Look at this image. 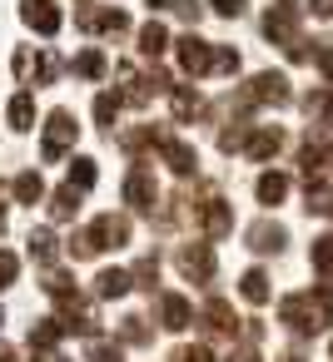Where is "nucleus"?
I'll return each mask as SVG.
<instances>
[{
    "label": "nucleus",
    "instance_id": "5701e85b",
    "mask_svg": "<svg viewBox=\"0 0 333 362\" xmlns=\"http://www.w3.org/2000/svg\"><path fill=\"white\" fill-rule=\"evenodd\" d=\"M169 50V30L159 25V21H149V25H140V55H149V60H159Z\"/></svg>",
    "mask_w": 333,
    "mask_h": 362
},
{
    "label": "nucleus",
    "instance_id": "c85d7f7f",
    "mask_svg": "<svg viewBox=\"0 0 333 362\" xmlns=\"http://www.w3.org/2000/svg\"><path fill=\"white\" fill-rule=\"evenodd\" d=\"M60 332H65V327H60V317H40V322L30 327V347H55V342H60Z\"/></svg>",
    "mask_w": 333,
    "mask_h": 362
},
{
    "label": "nucleus",
    "instance_id": "8fccbe9b",
    "mask_svg": "<svg viewBox=\"0 0 333 362\" xmlns=\"http://www.w3.org/2000/svg\"><path fill=\"white\" fill-rule=\"evenodd\" d=\"M323 174H333V144H323Z\"/></svg>",
    "mask_w": 333,
    "mask_h": 362
},
{
    "label": "nucleus",
    "instance_id": "c9c22d12",
    "mask_svg": "<svg viewBox=\"0 0 333 362\" xmlns=\"http://www.w3.org/2000/svg\"><path fill=\"white\" fill-rule=\"evenodd\" d=\"M308 115H323V124L333 129V90H318V95H308Z\"/></svg>",
    "mask_w": 333,
    "mask_h": 362
},
{
    "label": "nucleus",
    "instance_id": "e433bc0d",
    "mask_svg": "<svg viewBox=\"0 0 333 362\" xmlns=\"http://www.w3.org/2000/svg\"><path fill=\"white\" fill-rule=\"evenodd\" d=\"M154 278H159V258L149 253V258L135 263V283H140V288H154Z\"/></svg>",
    "mask_w": 333,
    "mask_h": 362
},
{
    "label": "nucleus",
    "instance_id": "9b49d317",
    "mask_svg": "<svg viewBox=\"0 0 333 362\" xmlns=\"http://www.w3.org/2000/svg\"><path fill=\"white\" fill-rule=\"evenodd\" d=\"M154 199H159L154 174H149V169H130V179H125V204L140 209V214H154Z\"/></svg>",
    "mask_w": 333,
    "mask_h": 362
},
{
    "label": "nucleus",
    "instance_id": "7ed1b4c3",
    "mask_svg": "<svg viewBox=\"0 0 333 362\" xmlns=\"http://www.w3.org/2000/svg\"><path fill=\"white\" fill-rule=\"evenodd\" d=\"M264 35H269L273 45H283V55H288L293 65L308 60V45H303V35H298V25H293V6H273V11L264 16Z\"/></svg>",
    "mask_w": 333,
    "mask_h": 362
},
{
    "label": "nucleus",
    "instance_id": "39448f33",
    "mask_svg": "<svg viewBox=\"0 0 333 362\" xmlns=\"http://www.w3.org/2000/svg\"><path fill=\"white\" fill-rule=\"evenodd\" d=\"M115 75L125 80V105H149L154 95L174 90V85H169V75H159V70H154V75H140L135 65H115Z\"/></svg>",
    "mask_w": 333,
    "mask_h": 362
},
{
    "label": "nucleus",
    "instance_id": "f704fd0d",
    "mask_svg": "<svg viewBox=\"0 0 333 362\" xmlns=\"http://www.w3.org/2000/svg\"><path fill=\"white\" fill-rule=\"evenodd\" d=\"M214 75H239V50L214 45Z\"/></svg>",
    "mask_w": 333,
    "mask_h": 362
},
{
    "label": "nucleus",
    "instance_id": "20e7f679",
    "mask_svg": "<svg viewBox=\"0 0 333 362\" xmlns=\"http://www.w3.org/2000/svg\"><path fill=\"white\" fill-rule=\"evenodd\" d=\"M75 139H80L75 115H70V110H50V119H45V139H40V159H45V164L65 159V154L75 149Z\"/></svg>",
    "mask_w": 333,
    "mask_h": 362
},
{
    "label": "nucleus",
    "instance_id": "603ef678",
    "mask_svg": "<svg viewBox=\"0 0 333 362\" xmlns=\"http://www.w3.org/2000/svg\"><path fill=\"white\" fill-rule=\"evenodd\" d=\"M149 6H154V11H174V6H179V0H149Z\"/></svg>",
    "mask_w": 333,
    "mask_h": 362
},
{
    "label": "nucleus",
    "instance_id": "dca6fc26",
    "mask_svg": "<svg viewBox=\"0 0 333 362\" xmlns=\"http://www.w3.org/2000/svg\"><path fill=\"white\" fill-rule=\"evenodd\" d=\"M159 322H164L169 332H184V327L194 322L189 298H179V293H159Z\"/></svg>",
    "mask_w": 333,
    "mask_h": 362
},
{
    "label": "nucleus",
    "instance_id": "f8f14e48",
    "mask_svg": "<svg viewBox=\"0 0 333 362\" xmlns=\"http://www.w3.org/2000/svg\"><path fill=\"white\" fill-rule=\"evenodd\" d=\"M75 25H80V30H105V35H125V30H130V16H125V11L80 6V11H75Z\"/></svg>",
    "mask_w": 333,
    "mask_h": 362
},
{
    "label": "nucleus",
    "instance_id": "09e8293b",
    "mask_svg": "<svg viewBox=\"0 0 333 362\" xmlns=\"http://www.w3.org/2000/svg\"><path fill=\"white\" fill-rule=\"evenodd\" d=\"M0 362H21V357H16V347H11V342H0Z\"/></svg>",
    "mask_w": 333,
    "mask_h": 362
},
{
    "label": "nucleus",
    "instance_id": "c03bdc74",
    "mask_svg": "<svg viewBox=\"0 0 333 362\" xmlns=\"http://www.w3.org/2000/svg\"><path fill=\"white\" fill-rule=\"evenodd\" d=\"M313 60H318V70H323V80L333 85V45H318V50H313Z\"/></svg>",
    "mask_w": 333,
    "mask_h": 362
},
{
    "label": "nucleus",
    "instance_id": "f03ea898",
    "mask_svg": "<svg viewBox=\"0 0 333 362\" xmlns=\"http://www.w3.org/2000/svg\"><path fill=\"white\" fill-rule=\"evenodd\" d=\"M125 243H130V218L125 214H100L90 228H80L70 238V253L80 263V258H95V253H110V248H125Z\"/></svg>",
    "mask_w": 333,
    "mask_h": 362
},
{
    "label": "nucleus",
    "instance_id": "79ce46f5",
    "mask_svg": "<svg viewBox=\"0 0 333 362\" xmlns=\"http://www.w3.org/2000/svg\"><path fill=\"white\" fill-rule=\"evenodd\" d=\"M55 75H60V60H55V55H40V75H35V85H50Z\"/></svg>",
    "mask_w": 333,
    "mask_h": 362
},
{
    "label": "nucleus",
    "instance_id": "412c9836",
    "mask_svg": "<svg viewBox=\"0 0 333 362\" xmlns=\"http://www.w3.org/2000/svg\"><path fill=\"white\" fill-rule=\"evenodd\" d=\"M254 194H259V204H283V199H288V174H278V169L259 174Z\"/></svg>",
    "mask_w": 333,
    "mask_h": 362
},
{
    "label": "nucleus",
    "instance_id": "ea45409f",
    "mask_svg": "<svg viewBox=\"0 0 333 362\" xmlns=\"http://www.w3.org/2000/svg\"><path fill=\"white\" fill-rule=\"evenodd\" d=\"M209 6H214V16H224V21H239L249 0H209Z\"/></svg>",
    "mask_w": 333,
    "mask_h": 362
},
{
    "label": "nucleus",
    "instance_id": "1a4fd4ad",
    "mask_svg": "<svg viewBox=\"0 0 333 362\" xmlns=\"http://www.w3.org/2000/svg\"><path fill=\"white\" fill-rule=\"evenodd\" d=\"M60 327H65V332H85V337H95V332H100V317H95V308L75 293V298H60Z\"/></svg>",
    "mask_w": 333,
    "mask_h": 362
},
{
    "label": "nucleus",
    "instance_id": "f257e3e1",
    "mask_svg": "<svg viewBox=\"0 0 333 362\" xmlns=\"http://www.w3.org/2000/svg\"><path fill=\"white\" fill-rule=\"evenodd\" d=\"M278 322L298 337H313L333 322V303H328V293H288L278 303Z\"/></svg>",
    "mask_w": 333,
    "mask_h": 362
},
{
    "label": "nucleus",
    "instance_id": "cd10ccee",
    "mask_svg": "<svg viewBox=\"0 0 333 362\" xmlns=\"http://www.w3.org/2000/svg\"><path fill=\"white\" fill-rule=\"evenodd\" d=\"M204 110V100H199V90L194 85H174V119L184 124V119H194Z\"/></svg>",
    "mask_w": 333,
    "mask_h": 362
},
{
    "label": "nucleus",
    "instance_id": "de8ad7c7",
    "mask_svg": "<svg viewBox=\"0 0 333 362\" xmlns=\"http://www.w3.org/2000/svg\"><path fill=\"white\" fill-rule=\"evenodd\" d=\"M229 362H259V352H254V347H239V352H234Z\"/></svg>",
    "mask_w": 333,
    "mask_h": 362
},
{
    "label": "nucleus",
    "instance_id": "ddd939ff",
    "mask_svg": "<svg viewBox=\"0 0 333 362\" xmlns=\"http://www.w3.org/2000/svg\"><path fill=\"white\" fill-rule=\"evenodd\" d=\"M244 238H249V248H254V253H278V248L288 243V228H283V223H273V218H259V223H249V233H244Z\"/></svg>",
    "mask_w": 333,
    "mask_h": 362
},
{
    "label": "nucleus",
    "instance_id": "4c0bfd02",
    "mask_svg": "<svg viewBox=\"0 0 333 362\" xmlns=\"http://www.w3.org/2000/svg\"><path fill=\"white\" fill-rule=\"evenodd\" d=\"M16 273H21V258H16L11 248H0V288H11V283H16Z\"/></svg>",
    "mask_w": 333,
    "mask_h": 362
},
{
    "label": "nucleus",
    "instance_id": "393cba45",
    "mask_svg": "<svg viewBox=\"0 0 333 362\" xmlns=\"http://www.w3.org/2000/svg\"><path fill=\"white\" fill-rule=\"evenodd\" d=\"M6 115H11V129H35V95H30V90H21V95L11 100V110H6Z\"/></svg>",
    "mask_w": 333,
    "mask_h": 362
},
{
    "label": "nucleus",
    "instance_id": "6e6552de",
    "mask_svg": "<svg viewBox=\"0 0 333 362\" xmlns=\"http://www.w3.org/2000/svg\"><path fill=\"white\" fill-rule=\"evenodd\" d=\"M174 263H179V273H184L189 283H209V278H214V248H209V243H184V248L174 253Z\"/></svg>",
    "mask_w": 333,
    "mask_h": 362
},
{
    "label": "nucleus",
    "instance_id": "9d476101",
    "mask_svg": "<svg viewBox=\"0 0 333 362\" xmlns=\"http://www.w3.org/2000/svg\"><path fill=\"white\" fill-rule=\"evenodd\" d=\"M21 21L30 30H40V35H60V25H65V16H60L55 0H21Z\"/></svg>",
    "mask_w": 333,
    "mask_h": 362
},
{
    "label": "nucleus",
    "instance_id": "a18cd8bd",
    "mask_svg": "<svg viewBox=\"0 0 333 362\" xmlns=\"http://www.w3.org/2000/svg\"><path fill=\"white\" fill-rule=\"evenodd\" d=\"M308 6H313L318 21H333V0H308Z\"/></svg>",
    "mask_w": 333,
    "mask_h": 362
},
{
    "label": "nucleus",
    "instance_id": "aec40b11",
    "mask_svg": "<svg viewBox=\"0 0 333 362\" xmlns=\"http://www.w3.org/2000/svg\"><path fill=\"white\" fill-rule=\"evenodd\" d=\"M130 288H135V273H125V268H100V278H95L100 298H125Z\"/></svg>",
    "mask_w": 333,
    "mask_h": 362
},
{
    "label": "nucleus",
    "instance_id": "a211bd4d",
    "mask_svg": "<svg viewBox=\"0 0 333 362\" xmlns=\"http://www.w3.org/2000/svg\"><path fill=\"white\" fill-rule=\"evenodd\" d=\"M199 317H204V327H209V332H219V337H234V327H239V317H234V308H229L224 298H209Z\"/></svg>",
    "mask_w": 333,
    "mask_h": 362
},
{
    "label": "nucleus",
    "instance_id": "7c9ffc66",
    "mask_svg": "<svg viewBox=\"0 0 333 362\" xmlns=\"http://www.w3.org/2000/svg\"><path fill=\"white\" fill-rule=\"evenodd\" d=\"M95 179H100V169H95V159H75L70 164V184L85 194V189H95Z\"/></svg>",
    "mask_w": 333,
    "mask_h": 362
},
{
    "label": "nucleus",
    "instance_id": "f3484780",
    "mask_svg": "<svg viewBox=\"0 0 333 362\" xmlns=\"http://www.w3.org/2000/svg\"><path fill=\"white\" fill-rule=\"evenodd\" d=\"M278 149H283V129H273V124L254 129V134H249V144H244V154H249V159H259V164H264V159H273Z\"/></svg>",
    "mask_w": 333,
    "mask_h": 362
},
{
    "label": "nucleus",
    "instance_id": "0eeeda50",
    "mask_svg": "<svg viewBox=\"0 0 333 362\" xmlns=\"http://www.w3.org/2000/svg\"><path fill=\"white\" fill-rule=\"evenodd\" d=\"M174 55H179V70H184V75H194V80L214 70V45H209V40H199L194 30L174 40Z\"/></svg>",
    "mask_w": 333,
    "mask_h": 362
},
{
    "label": "nucleus",
    "instance_id": "a878e982",
    "mask_svg": "<svg viewBox=\"0 0 333 362\" xmlns=\"http://www.w3.org/2000/svg\"><path fill=\"white\" fill-rule=\"evenodd\" d=\"M11 194H16L21 204H40V199H45V179H40L35 169H26V174H16V184H11Z\"/></svg>",
    "mask_w": 333,
    "mask_h": 362
},
{
    "label": "nucleus",
    "instance_id": "b1692460",
    "mask_svg": "<svg viewBox=\"0 0 333 362\" xmlns=\"http://www.w3.org/2000/svg\"><path fill=\"white\" fill-rule=\"evenodd\" d=\"M75 214H80V189H75V184H60V189L50 194V218L65 223V218H75Z\"/></svg>",
    "mask_w": 333,
    "mask_h": 362
},
{
    "label": "nucleus",
    "instance_id": "864d4df0",
    "mask_svg": "<svg viewBox=\"0 0 333 362\" xmlns=\"http://www.w3.org/2000/svg\"><path fill=\"white\" fill-rule=\"evenodd\" d=\"M283 362H303V357H298V352H288V357H283Z\"/></svg>",
    "mask_w": 333,
    "mask_h": 362
},
{
    "label": "nucleus",
    "instance_id": "c756f323",
    "mask_svg": "<svg viewBox=\"0 0 333 362\" xmlns=\"http://www.w3.org/2000/svg\"><path fill=\"white\" fill-rule=\"evenodd\" d=\"M105 70H110V65H105V55H100V50H85V55L75 60V75H80V80H100Z\"/></svg>",
    "mask_w": 333,
    "mask_h": 362
},
{
    "label": "nucleus",
    "instance_id": "2f4dec72",
    "mask_svg": "<svg viewBox=\"0 0 333 362\" xmlns=\"http://www.w3.org/2000/svg\"><path fill=\"white\" fill-rule=\"evenodd\" d=\"M85 357H90V362H125V352H120V347H115L110 337H90Z\"/></svg>",
    "mask_w": 333,
    "mask_h": 362
},
{
    "label": "nucleus",
    "instance_id": "58836bf2",
    "mask_svg": "<svg viewBox=\"0 0 333 362\" xmlns=\"http://www.w3.org/2000/svg\"><path fill=\"white\" fill-rule=\"evenodd\" d=\"M16 75H21V80H26V85H30V80H35V75H40V60H35V55H30V50H16Z\"/></svg>",
    "mask_w": 333,
    "mask_h": 362
},
{
    "label": "nucleus",
    "instance_id": "72a5a7b5",
    "mask_svg": "<svg viewBox=\"0 0 333 362\" xmlns=\"http://www.w3.org/2000/svg\"><path fill=\"white\" fill-rule=\"evenodd\" d=\"M45 293H50V298L60 303V298H75L80 288H75V278H70V273H60V268H55V273L45 278Z\"/></svg>",
    "mask_w": 333,
    "mask_h": 362
},
{
    "label": "nucleus",
    "instance_id": "3c124183",
    "mask_svg": "<svg viewBox=\"0 0 333 362\" xmlns=\"http://www.w3.org/2000/svg\"><path fill=\"white\" fill-rule=\"evenodd\" d=\"M0 233H6V184H0Z\"/></svg>",
    "mask_w": 333,
    "mask_h": 362
},
{
    "label": "nucleus",
    "instance_id": "2eb2a0df",
    "mask_svg": "<svg viewBox=\"0 0 333 362\" xmlns=\"http://www.w3.org/2000/svg\"><path fill=\"white\" fill-rule=\"evenodd\" d=\"M199 228H204V238H224V233L234 228L229 204H224V199H204V209H199Z\"/></svg>",
    "mask_w": 333,
    "mask_h": 362
},
{
    "label": "nucleus",
    "instance_id": "4be33fe9",
    "mask_svg": "<svg viewBox=\"0 0 333 362\" xmlns=\"http://www.w3.org/2000/svg\"><path fill=\"white\" fill-rule=\"evenodd\" d=\"M303 209L308 214H323V218H333V184L328 179H308V189H303Z\"/></svg>",
    "mask_w": 333,
    "mask_h": 362
},
{
    "label": "nucleus",
    "instance_id": "423d86ee",
    "mask_svg": "<svg viewBox=\"0 0 333 362\" xmlns=\"http://www.w3.org/2000/svg\"><path fill=\"white\" fill-rule=\"evenodd\" d=\"M293 100V90H288V80L283 75H273V70H264V75H254L249 85H244V95H239V105L249 110V105H288Z\"/></svg>",
    "mask_w": 333,
    "mask_h": 362
},
{
    "label": "nucleus",
    "instance_id": "bb28decb",
    "mask_svg": "<svg viewBox=\"0 0 333 362\" xmlns=\"http://www.w3.org/2000/svg\"><path fill=\"white\" fill-rule=\"evenodd\" d=\"M239 293H244L254 308H259V303H269V293H273V288H269V273H264V268H249V273L239 278Z\"/></svg>",
    "mask_w": 333,
    "mask_h": 362
},
{
    "label": "nucleus",
    "instance_id": "a19ab883",
    "mask_svg": "<svg viewBox=\"0 0 333 362\" xmlns=\"http://www.w3.org/2000/svg\"><path fill=\"white\" fill-rule=\"evenodd\" d=\"M125 342H149V327H145V317H125Z\"/></svg>",
    "mask_w": 333,
    "mask_h": 362
},
{
    "label": "nucleus",
    "instance_id": "473e14b6",
    "mask_svg": "<svg viewBox=\"0 0 333 362\" xmlns=\"http://www.w3.org/2000/svg\"><path fill=\"white\" fill-rule=\"evenodd\" d=\"M120 105H125V95H110V90H105V95L95 100V119L110 129V124H115V115H120Z\"/></svg>",
    "mask_w": 333,
    "mask_h": 362
},
{
    "label": "nucleus",
    "instance_id": "4468645a",
    "mask_svg": "<svg viewBox=\"0 0 333 362\" xmlns=\"http://www.w3.org/2000/svg\"><path fill=\"white\" fill-rule=\"evenodd\" d=\"M159 154H164V164H169L179 179H189V174L199 169V154H194V144H184V139H174V134H164Z\"/></svg>",
    "mask_w": 333,
    "mask_h": 362
},
{
    "label": "nucleus",
    "instance_id": "6ab92c4d",
    "mask_svg": "<svg viewBox=\"0 0 333 362\" xmlns=\"http://www.w3.org/2000/svg\"><path fill=\"white\" fill-rule=\"evenodd\" d=\"M26 248H30V258H35L40 268H50V263L60 258V238H55L50 228H30V238H26Z\"/></svg>",
    "mask_w": 333,
    "mask_h": 362
},
{
    "label": "nucleus",
    "instance_id": "5fc2aeb1",
    "mask_svg": "<svg viewBox=\"0 0 333 362\" xmlns=\"http://www.w3.org/2000/svg\"><path fill=\"white\" fill-rule=\"evenodd\" d=\"M0 322H6V308H0Z\"/></svg>",
    "mask_w": 333,
    "mask_h": 362
},
{
    "label": "nucleus",
    "instance_id": "37998d69",
    "mask_svg": "<svg viewBox=\"0 0 333 362\" xmlns=\"http://www.w3.org/2000/svg\"><path fill=\"white\" fill-rule=\"evenodd\" d=\"M174 362H214V352H209V347H179Z\"/></svg>",
    "mask_w": 333,
    "mask_h": 362
},
{
    "label": "nucleus",
    "instance_id": "49530a36",
    "mask_svg": "<svg viewBox=\"0 0 333 362\" xmlns=\"http://www.w3.org/2000/svg\"><path fill=\"white\" fill-rule=\"evenodd\" d=\"M184 21H199V0H179V6H174Z\"/></svg>",
    "mask_w": 333,
    "mask_h": 362
}]
</instances>
